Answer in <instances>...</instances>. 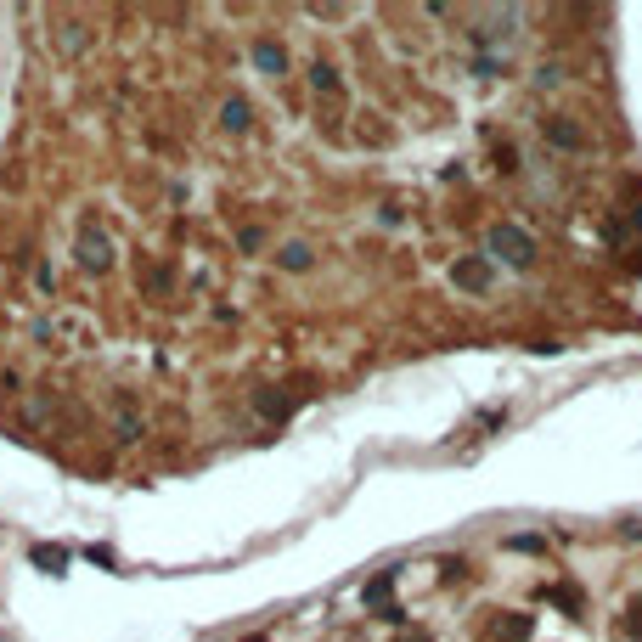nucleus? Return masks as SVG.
<instances>
[{"instance_id": "f257e3e1", "label": "nucleus", "mask_w": 642, "mask_h": 642, "mask_svg": "<svg viewBox=\"0 0 642 642\" xmlns=\"http://www.w3.org/2000/svg\"><path fill=\"white\" fill-rule=\"evenodd\" d=\"M485 248H490V254H502L507 265H530V254H535L530 231H524V226H507V220L485 231Z\"/></svg>"}, {"instance_id": "f03ea898", "label": "nucleus", "mask_w": 642, "mask_h": 642, "mask_svg": "<svg viewBox=\"0 0 642 642\" xmlns=\"http://www.w3.org/2000/svg\"><path fill=\"white\" fill-rule=\"evenodd\" d=\"M530 637H535V614H519V609H502L485 626V642H530Z\"/></svg>"}, {"instance_id": "7ed1b4c3", "label": "nucleus", "mask_w": 642, "mask_h": 642, "mask_svg": "<svg viewBox=\"0 0 642 642\" xmlns=\"http://www.w3.org/2000/svg\"><path fill=\"white\" fill-rule=\"evenodd\" d=\"M451 282H457L462 293H485V288H490V265L479 260V254H468V260L451 265Z\"/></svg>"}, {"instance_id": "20e7f679", "label": "nucleus", "mask_w": 642, "mask_h": 642, "mask_svg": "<svg viewBox=\"0 0 642 642\" xmlns=\"http://www.w3.org/2000/svg\"><path fill=\"white\" fill-rule=\"evenodd\" d=\"M29 558H34V569H46V575H62V569H68V547H51V541H40V547L29 552Z\"/></svg>"}, {"instance_id": "39448f33", "label": "nucleus", "mask_w": 642, "mask_h": 642, "mask_svg": "<svg viewBox=\"0 0 642 642\" xmlns=\"http://www.w3.org/2000/svg\"><path fill=\"white\" fill-rule=\"evenodd\" d=\"M254 406H260L271 423H282V417L293 412V400H288V395H276V389H260V395H254Z\"/></svg>"}, {"instance_id": "423d86ee", "label": "nucleus", "mask_w": 642, "mask_h": 642, "mask_svg": "<svg viewBox=\"0 0 642 642\" xmlns=\"http://www.w3.org/2000/svg\"><path fill=\"white\" fill-rule=\"evenodd\" d=\"M389 592H395V569H383V575H372V581H367V592H361V597H367L372 609H383V603H389Z\"/></svg>"}, {"instance_id": "0eeeda50", "label": "nucleus", "mask_w": 642, "mask_h": 642, "mask_svg": "<svg viewBox=\"0 0 642 642\" xmlns=\"http://www.w3.org/2000/svg\"><path fill=\"white\" fill-rule=\"evenodd\" d=\"M547 136L558 141V147H575V141H581V130H575V124H564V119H547Z\"/></svg>"}, {"instance_id": "6e6552de", "label": "nucleus", "mask_w": 642, "mask_h": 642, "mask_svg": "<svg viewBox=\"0 0 642 642\" xmlns=\"http://www.w3.org/2000/svg\"><path fill=\"white\" fill-rule=\"evenodd\" d=\"M626 637H631V642H642V592L626 603Z\"/></svg>"}, {"instance_id": "1a4fd4ad", "label": "nucleus", "mask_w": 642, "mask_h": 642, "mask_svg": "<svg viewBox=\"0 0 642 642\" xmlns=\"http://www.w3.org/2000/svg\"><path fill=\"white\" fill-rule=\"evenodd\" d=\"M226 124H231V130H243V124H248V107H243V102H226Z\"/></svg>"}, {"instance_id": "9d476101", "label": "nucleus", "mask_w": 642, "mask_h": 642, "mask_svg": "<svg viewBox=\"0 0 642 642\" xmlns=\"http://www.w3.org/2000/svg\"><path fill=\"white\" fill-rule=\"evenodd\" d=\"M310 79H316V91H333V85H338V79H333V68H327V62H316V68H310Z\"/></svg>"}, {"instance_id": "9b49d317", "label": "nucleus", "mask_w": 642, "mask_h": 642, "mask_svg": "<svg viewBox=\"0 0 642 642\" xmlns=\"http://www.w3.org/2000/svg\"><path fill=\"white\" fill-rule=\"evenodd\" d=\"M282 265H293V271H299V265H310V248H299V243L282 248Z\"/></svg>"}, {"instance_id": "f8f14e48", "label": "nucleus", "mask_w": 642, "mask_h": 642, "mask_svg": "<svg viewBox=\"0 0 642 642\" xmlns=\"http://www.w3.org/2000/svg\"><path fill=\"white\" fill-rule=\"evenodd\" d=\"M260 68L276 74V68H282V51H276V46H260Z\"/></svg>"}, {"instance_id": "ddd939ff", "label": "nucleus", "mask_w": 642, "mask_h": 642, "mask_svg": "<svg viewBox=\"0 0 642 642\" xmlns=\"http://www.w3.org/2000/svg\"><path fill=\"white\" fill-rule=\"evenodd\" d=\"M395 642H428V631H400Z\"/></svg>"}, {"instance_id": "4468645a", "label": "nucleus", "mask_w": 642, "mask_h": 642, "mask_svg": "<svg viewBox=\"0 0 642 642\" xmlns=\"http://www.w3.org/2000/svg\"><path fill=\"white\" fill-rule=\"evenodd\" d=\"M243 642H271V637H243Z\"/></svg>"}, {"instance_id": "2eb2a0df", "label": "nucleus", "mask_w": 642, "mask_h": 642, "mask_svg": "<svg viewBox=\"0 0 642 642\" xmlns=\"http://www.w3.org/2000/svg\"><path fill=\"white\" fill-rule=\"evenodd\" d=\"M637 226H642V209H637Z\"/></svg>"}]
</instances>
